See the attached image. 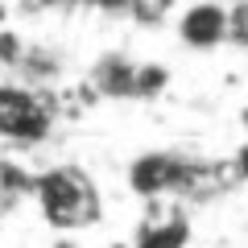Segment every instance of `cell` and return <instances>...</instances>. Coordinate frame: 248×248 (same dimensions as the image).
I'll list each match as a JSON object with an SVG mask.
<instances>
[{
    "label": "cell",
    "instance_id": "obj_1",
    "mask_svg": "<svg viewBox=\"0 0 248 248\" xmlns=\"http://www.w3.org/2000/svg\"><path fill=\"white\" fill-rule=\"evenodd\" d=\"M128 190L137 199H211L236 186V161H211L182 149H149L128 161Z\"/></svg>",
    "mask_w": 248,
    "mask_h": 248
},
{
    "label": "cell",
    "instance_id": "obj_2",
    "mask_svg": "<svg viewBox=\"0 0 248 248\" xmlns=\"http://www.w3.org/2000/svg\"><path fill=\"white\" fill-rule=\"evenodd\" d=\"M29 199L37 203L42 219L54 232H87L104 219V195H99L95 178L75 161H58L50 170L33 174V190Z\"/></svg>",
    "mask_w": 248,
    "mask_h": 248
},
{
    "label": "cell",
    "instance_id": "obj_3",
    "mask_svg": "<svg viewBox=\"0 0 248 248\" xmlns=\"http://www.w3.org/2000/svg\"><path fill=\"white\" fill-rule=\"evenodd\" d=\"M170 87V66L153 58H133L124 50H108L91 62L87 91L99 99H157Z\"/></svg>",
    "mask_w": 248,
    "mask_h": 248
},
{
    "label": "cell",
    "instance_id": "obj_4",
    "mask_svg": "<svg viewBox=\"0 0 248 248\" xmlns=\"http://www.w3.org/2000/svg\"><path fill=\"white\" fill-rule=\"evenodd\" d=\"M54 133V104L46 91L4 79L0 83V141L9 145H42Z\"/></svg>",
    "mask_w": 248,
    "mask_h": 248
},
{
    "label": "cell",
    "instance_id": "obj_5",
    "mask_svg": "<svg viewBox=\"0 0 248 248\" xmlns=\"http://www.w3.org/2000/svg\"><path fill=\"white\" fill-rule=\"evenodd\" d=\"M0 71L9 75L13 83H25V87L46 91L50 83L62 79L66 71V58H62L54 46L29 42L17 29H0Z\"/></svg>",
    "mask_w": 248,
    "mask_h": 248
},
{
    "label": "cell",
    "instance_id": "obj_6",
    "mask_svg": "<svg viewBox=\"0 0 248 248\" xmlns=\"http://www.w3.org/2000/svg\"><path fill=\"white\" fill-rule=\"evenodd\" d=\"M174 4L178 0H21V9H29V13H42V9H54V13L87 9V13H108V17H128V21H137V25H153V29L174 13Z\"/></svg>",
    "mask_w": 248,
    "mask_h": 248
},
{
    "label": "cell",
    "instance_id": "obj_7",
    "mask_svg": "<svg viewBox=\"0 0 248 248\" xmlns=\"http://www.w3.org/2000/svg\"><path fill=\"white\" fill-rule=\"evenodd\" d=\"M174 33L186 50H195V54H211L219 46H228V4H219V0L186 4L174 21Z\"/></svg>",
    "mask_w": 248,
    "mask_h": 248
},
{
    "label": "cell",
    "instance_id": "obj_8",
    "mask_svg": "<svg viewBox=\"0 0 248 248\" xmlns=\"http://www.w3.org/2000/svg\"><path fill=\"white\" fill-rule=\"evenodd\" d=\"M186 236H190V219L178 215V211H170V215L145 219L141 228H137V236H133L128 248H182Z\"/></svg>",
    "mask_w": 248,
    "mask_h": 248
},
{
    "label": "cell",
    "instance_id": "obj_9",
    "mask_svg": "<svg viewBox=\"0 0 248 248\" xmlns=\"http://www.w3.org/2000/svg\"><path fill=\"white\" fill-rule=\"evenodd\" d=\"M228 46L248 50V0H232L228 4Z\"/></svg>",
    "mask_w": 248,
    "mask_h": 248
}]
</instances>
